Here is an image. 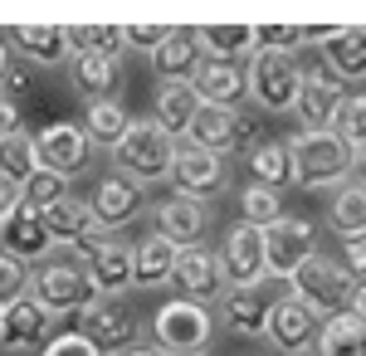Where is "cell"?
I'll list each match as a JSON object with an SVG mask.
<instances>
[{"label": "cell", "mask_w": 366, "mask_h": 356, "mask_svg": "<svg viewBox=\"0 0 366 356\" xmlns=\"http://www.w3.org/2000/svg\"><path fill=\"white\" fill-rule=\"evenodd\" d=\"M176 147H181V142L171 137L157 117H132L127 137L117 142L113 162H117V171H122L127 181H137V186H162V181H171Z\"/></svg>", "instance_id": "cell-1"}, {"label": "cell", "mask_w": 366, "mask_h": 356, "mask_svg": "<svg viewBox=\"0 0 366 356\" xmlns=\"http://www.w3.org/2000/svg\"><path fill=\"white\" fill-rule=\"evenodd\" d=\"M283 147H288V162H293V181L308 186V191H322V186L337 191L352 176V147L332 132H293Z\"/></svg>", "instance_id": "cell-2"}, {"label": "cell", "mask_w": 366, "mask_h": 356, "mask_svg": "<svg viewBox=\"0 0 366 356\" xmlns=\"http://www.w3.org/2000/svg\"><path fill=\"white\" fill-rule=\"evenodd\" d=\"M29 298L49 317H84L98 302V288L88 283V269L79 259H49L39 264V274H29Z\"/></svg>", "instance_id": "cell-3"}, {"label": "cell", "mask_w": 366, "mask_h": 356, "mask_svg": "<svg viewBox=\"0 0 366 356\" xmlns=\"http://www.w3.org/2000/svg\"><path fill=\"white\" fill-rule=\"evenodd\" d=\"M210 337H215V312L205 302L171 298L152 317V342L162 356H205Z\"/></svg>", "instance_id": "cell-4"}, {"label": "cell", "mask_w": 366, "mask_h": 356, "mask_svg": "<svg viewBox=\"0 0 366 356\" xmlns=\"http://www.w3.org/2000/svg\"><path fill=\"white\" fill-rule=\"evenodd\" d=\"M352 288H357V283L342 274V264H337V259H327V254H308L303 269L288 278V298H298L312 317H322V322L337 317V312H347Z\"/></svg>", "instance_id": "cell-5"}, {"label": "cell", "mask_w": 366, "mask_h": 356, "mask_svg": "<svg viewBox=\"0 0 366 356\" xmlns=\"http://www.w3.org/2000/svg\"><path fill=\"white\" fill-rule=\"evenodd\" d=\"M298 83H303V69H298V59H293V54H264V49H254V54H249L244 88H249V98L264 112H293Z\"/></svg>", "instance_id": "cell-6"}, {"label": "cell", "mask_w": 366, "mask_h": 356, "mask_svg": "<svg viewBox=\"0 0 366 356\" xmlns=\"http://www.w3.org/2000/svg\"><path fill=\"white\" fill-rule=\"evenodd\" d=\"M171 186H176L171 195H186V200L210 205V200H220L229 191V166H225V157L181 142L176 147V166H171Z\"/></svg>", "instance_id": "cell-7"}, {"label": "cell", "mask_w": 366, "mask_h": 356, "mask_svg": "<svg viewBox=\"0 0 366 356\" xmlns=\"http://www.w3.org/2000/svg\"><path fill=\"white\" fill-rule=\"evenodd\" d=\"M186 142L229 162L234 152H254V117L244 108H200Z\"/></svg>", "instance_id": "cell-8"}, {"label": "cell", "mask_w": 366, "mask_h": 356, "mask_svg": "<svg viewBox=\"0 0 366 356\" xmlns=\"http://www.w3.org/2000/svg\"><path fill=\"white\" fill-rule=\"evenodd\" d=\"M342 79L317 64V69H303V83H298V98H293V117H298V132H332V117L342 108Z\"/></svg>", "instance_id": "cell-9"}, {"label": "cell", "mask_w": 366, "mask_h": 356, "mask_svg": "<svg viewBox=\"0 0 366 356\" xmlns=\"http://www.w3.org/2000/svg\"><path fill=\"white\" fill-rule=\"evenodd\" d=\"M0 254H10V259H20V264H49L54 234H49L44 215H39L29 200H15L10 215L0 219Z\"/></svg>", "instance_id": "cell-10"}, {"label": "cell", "mask_w": 366, "mask_h": 356, "mask_svg": "<svg viewBox=\"0 0 366 356\" xmlns=\"http://www.w3.org/2000/svg\"><path fill=\"white\" fill-rule=\"evenodd\" d=\"M317 254L312 249V219H298V215H283L279 224L264 229V274L269 278H288L303 269V259Z\"/></svg>", "instance_id": "cell-11"}, {"label": "cell", "mask_w": 366, "mask_h": 356, "mask_svg": "<svg viewBox=\"0 0 366 356\" xmlns=\"http://www.w3.org/2000/svg\"><path fill=\"white\" fill-rule=\"evenodd\" d=\"M34 142H39V157H44V166H49V171H59L64 181H74V176H84V171H88L93 142H88V132L79 127V122L54 117V122H44V127L34 132Z\"/></svg>", "instance_id": "cell-12"}, {"label": "cell", "mask_w": 366, "mask_h": 356, "mask_svg": "<svg viewBox=\"0 0 366 356\" xmlns=\"http://www.w3.org/2000/svg\"><path fill=\"white\" fill-rule=\"evenodd\" d=\"M79 332H84V337H88V342H93L103 356H117V352H127V347L137 342L142 322H137V312H132L122 298H98V302L84 312Z\"/></svg>", "instance_id": "cell-13"}, {"label": "cell", "mask_w": 366, "mask_h": 356, "mask_svg": "<svg viewBox=\"0 0 366 356\" xmlns=\"http://www.w3.org/2000/svg\"><path fill=\"white\" fill-rule=\"evenodd\" d=\"M317 327H322V317H312L308 307L298 298H274V307H269V327H264V337H269V347L283 356H308L312 347H317Z\"/></svg>", "instance_id": "cell-14"}, {"label": "cell", "mask_w": 366, "mask_h": 356, "mask_svg": "<svg viewBox=\"0 0 366 356\" xmlns=\"http://www.w3.org/2000/svg\"><path fill=\"white\" fill-rule=\"evenodd\" d=\"M220 269H225L229 288H259L264 283V229L254 224H229L225 229V244H220Z\"/></svg>", "instance_id": "cell-15"}, {"label": "cell", "mask_w": 366, "mask_h": 356, "mask_svg": "<svg viewBox=\"0 0 366 356\" xmlns=\"http://www.w3.org/2000/svg\"><path fill=\"white\" fill-rule=\"evenodd\" d=\"M88 210H93V224L103 234H113V229H122L142 215V186L127 181L122 171H108V176H98V186L88 195Z\"/></svg>", "instance_id": "cell-16"}, {"label": "cell", "mask_w": 366, "mask_h": 356, "mask_svg": "<svg viewBox=\"0 0 366 356\" xmlns=\"http://www.w3.org/2000/svg\"><path fill=\"white\" fill-rule=\"evenodd\" d=\"M171 283L181 288V298L191 302H210L220 288H225V269H220V249L210 244H186L176 254V274Z\"/></svg>", "instance_id": "cell-17"}, {"label": "cell", "mask_w": 366, "mask_h": 356, "mask_svg": "<svg viewBox=\"0 0 366 356\" xmlns=\"http://www.w3.org/2000/svg\"><path fill=\"white\" fill-rule=\"evenodd\" d=\"M152 229L162 239H171L176 249L200 244V234L210 229V210L200 200H186V195H167V200L152 205Z\"/></svg>", "instance_id": "cell-18"}, {"label": "cell", "mask_w": 366, "mask_h": 356, "mask_svg": "<svg viewBox=\"0 0 366 356\" xmlns=\"http://www.w3.org/2000/svg\"><path fill=\"white\" fill-rule=\"evenodd\" d=\"M54 317L39 307L34 298H20L15 307L0 312V352H29V347H44L49 342Z\"/></svg>", "instance_id": "cell-19"}, {"label": "cell", "mask_w": 366, "mask_h": 356, "mask_svg": "<svg viewBox=\"0 0 366 356\" xmlns=\"http://www.w3.org/2000/svg\"><path fill=\"white\" fill-rule=\"evenodd\" d=\"M191 93L200 98V108H239V98L249 93L244 88V69L239 64H215V59H200Z\"/></svg>", "instance_id": "cell-20"}, {"label": "cell", "mask_w": 366, "mask_h": 356, "mask_svg": "<svg viewBox=\"0 0 366 356\" xmlns=\"http://www.w3.org/2000/svg\"><path fill=\"white\" fill-rule=\"evenodd\" d=\"M84 269H88V283L98 288V298H122L127 288H137L132 283V244H122L113 234H108V244L98 249Z\"/></svg>", "instance_id": "cell-21"}, {"label": "cell", "mask_w": 366, "mask_h": 356, "mask_svg": "<svg viewBox=\"0 0 366 356\" xmlns=\"http://www.w3.org/2000/svg\"><path fill=\"white\" fill-rule=\"evenodd\" d=\"M200 59L205 54H200V44H196V29H171V39L147 59V64H152V79L167 88V83H191L196 79Z\"/></svg>", "instance_id": "cell-22"}, {"label": "cell", "mask_w": 366, "mask_h": 356, "mask_svg": "<svg viewBox=\"0 0 366 356\" xmlns=\"http://www.w3.org/2000/svg\"><path fill=\"white\" fill-rule=\"evenodd\" d=\"M269 307H274V298H269L264 288H225V298H220V322H225L234 337H264Z\"/></svg>", "instance_id": "cell-23"}, {"label": "cell", "mask_w": 366, "mask_h": 356, "mask_svg": "<svg viewBox=\"0 0 366 356\" xmlns=\"http://www.w3.org/2000/svg\"><path fill=\"white\" fill-rule=\"evenodd\" d=\"M10 39H15L20 54H25L29 64H39V69H59V64H69V54H74L69 25H15Z\"/></svg>", "instance_id": "cell-24"}, {"label": "cell", "mask_w": 366, "mask_h": 356, "mask_svg": "<svg viewBox=\"0 0 366 356\" xmlns=\"http://www.w3.org/2000/svg\"><path fill=\"white\" fill-rule=\"evenodd\" d=\"M176 254H181V249L152 229L147 239L132 244V283H137V288H167L171 274H176Z\"/></svg>", "instance_id": "cell-25"}, {"label": "cell", "mask_w": 366, "mask_h": 356, "mask_svg": "<svg viewBox=\"0 0 366 356\" xmlns=\"http://www.w3.org/2000/svg\"><path fill=\"white\" fill-rule=\"evenodd\" d=\"M88 132L93 147H103V152H117V142L127 137V127H132V112L122 108V98H93L84 108V122H79Z\"/></svg>", "instance_id": "cell-26"}, {"label": "cell", "mask_w": 366, "mask_h": 356, "mask_svg": "<svg viewBox=\"0 0 366 356\" xmlns=\"http://www.w3.org/2000/svg\"><path fill=\"white\" fill-rule=\"evenodd\" d=\"M322 59L342 83H362L366 79V25H342L322 44Z\"/></svg>", "instance_id": "cell-27"}, {"label": "cell", "mask_w": 366, "mask_h": 356, "mask_svg": "<svg viewBox=\"0 0 366 356\" xmlns=\"http://www.w3.org/2000/svg\"><path fill=\"white\" fill-rule=\"evenodd\" d=\"M74 93L79 98H113L117 79H122V64H117L113 54H74Z\"/></svg>", "instance_id": "cell-28"}, {"label": "cell", "mask_w": 366, "mask_h": 356, "mask_svg": "<svg viewBox=\"0 0 366 356\" xmlns=\"http://www.w3.org/2000/svg\"><path fill=\"white\" fill-rule=\"evenodd\" d=\"M196 44L205 59L215 64H234V59H249L254 54V25H200L196 29Z\"/></svg>", "instance_id": "cell-29"}, {"label": "cell", "mask_w": 366, "mask_h": 356, "mask_svg": "<svg viewBox=\"0 0 366 356\" xmlns=\"http://www.w3.org/2000/svg\"><path fill=\"white\" fill-rule=\"evenodd\" d=\"M200 112V98L191 93V83H167L162 93H157V108H152V117L167 127L176 142H186V132H191V122H196Z\"/></svg>", "instance_id": "cell-30"}, {"label": "cell", "mask_w": 366, "mask_h": 356, "mask_svg": "<svg viewBox=\"0 0 366 356\" xmlns=\"http://www.w3.org/2000/svg\"><path fill=\"white\" fill-rule=\"evenodd\" d=\"M39 215H44V224H49L54 244H79L84 234L98 229V224H93V210H88V200H79V195H64V200H54V205L39 210Z\"/></svg>", "instance_id": "cell-31"}, {"label": "cell", "mask_w": 366, "mask_h": 356, "mask_svg": "<svg viewBox=\"0 0 366 356\" xmlns=\"http://www.w3.org/2000/svg\"><path fill=\"white\" fill-rule=\"evenodd\" d=\"M39 166H44V157H39V142H34V132H25V127H20L15 137L0 142V176H5L15 191L25 186Z\"/></svg>", "instance_id": "cell-32"}, {"label": "cell", "mask_w": 366, "mask_h": 356, "mask_svg": "<svg viewBox=\"0 0 366 356\" xmlns=\"http://www.w3.org/2000/svg\"><path fill=\"white\" fill-rule=\"evenodd\" d=\"M249 171H254V186H269V191H288V186H298V181H293V162H288V147H283V142H254Z\"/></svg>", "instance_id": "cell-33"}, {"label": "cell", "mask_w": 366, "mask_h": 356, "mask_svg": "<svg viewBox=\"0 0 366 356\" xmlns=\"http://www.w3.org/2000/svg\"><path fill=\"white\" fill-rule=\"evenodd\" d=\"M327 224L337 229L342 239L347 234H366V186L357 181H342L332 200H327Z\"/></svg>", "instance_id": "cell-34"}, {"label": "cell", "mask_w": 366, "mask_h": 356, "mask_svg": "<svg viewBox=\"0 0 366 356\" xmlns=\"http://www.w3.org/2000/svg\"><path fill=\"white\" fill-rule=\"evenodd\" d=\"M317 356H366V327L352 312H337L317 327Z\"/></svg>", "instance_id": "cell-35"}, {"label": "cell", "mask_w": 366, "mask_h": 356, "mask_svg": "<svg viewBox=\"0 0 366 356\" xmlns=\"http://www.w3.org/2000/svg\"><path fill=\"white\" fill-rule=\"evenodd\" d=\"M239 215H244V224H254V229H269V224H279L288 210H283V195L269 191V186H244L239 191Z\"/></svg>", "instance_id": "cell-36"}, {"label": "cell", "mask_w": 366, "mask_h": 356, "mask_svg": "<svg viewBox=\"0 0 366 356\" xmlns=\"http://www.w3.org/2000/svg\"><path fill=\"white\" fill-rule=\"evenodd\" d=\"M74 54H122V25H69Z\"/></svg>", "instance_id": "cell-37"}, {"label": "cell", "mask_w": 366, "mask_h": 356, "mask_svg": "<svg viewBox=\"0 0 366 356\" xmlns=\"http://www.w3.org/2000/svg\"><path fill=\"white\" fill-rule=\"evenodd\" d=\"M332 137H342L352 152H357V147H366V93L342 98L337 117H332Z\"/></svg>", "instance_id": "cell-38"}, {"label": "cell", "mask_w": 366, "mask_h": 356, "mask_svg": "<svg viewBox=\"0 0 366 356\" xmlns=\"http://www.w3.org/2000/svg\"><path fill=\"white\" fill-rule=\"evenodd\" d=\"M64 195H69V181H64L59 171H49V166H39L25 186H20V200H29L34 210H49V205L64 200Z\"/></svg>", "instance_id": "cell-39"}, {"label": "cell", "mask_w": 366, "mask_h": 356, "mask_svg": "<svg viewBox=\"0 0 366 356\" xmlns=\"http://www.w3.org/2000/svg\"><path fill=\"white\" fill-rule=\"evenodd\" d=\"M254 49L293 54V49H303V25H254Z\"/></svg>", "instance_id": "cell-40"}, {"label": "cell", "mask_w": 366, "mask_h": 356, "mask_svg": "<svg viewBox=\"0 0 366 356\" xmlns=\"http://www.w3.org/2000/svg\"><path fill=\"white\" fill-rule=\"evenodd\" d=\"M20 298H29V264L0 254V307H15Z\"/></svg>", "instance_id": "cell-41"}, {"label": "cell", "mask_w": 366, "mask_h": 356, "mask_svg": "<svg viewBox=\"0 0 366 356\" xmlns=\"http://www.w3.org/2000/svg\"><path fill=\"white\" fill-rule=\"evenodd\" d=\"M171 29L176 25H122V44H132V49H142V54L152 59L171 39Z\"/></svg>", "instance_id": "cell-42"}, {"label": "cell", "mask_w": 366, "mask_h": 356, "mask_svg": "<svg viewBox=\"0 0 366 356\" xmlns=\"http://www.w3.org/2000/svg\"><path fill=\"white\" fill-rule=\"evenodd\" d=\"M39 356H103V352L88 342L84 332H59V337H49V342L39 347Z\"/></svg>", "instance_id": "cell-43"}, {"label": "cell", "mask_w": 366, "mask_h": 356, "mask_svg": "<svg viewBox=\"0 0 366 356\" xmlns=\"http://www.w3.org/2000/svg\"><path fill=\"white\" fill-rule=\"evenodd\" d=\"M342 274L352 283H366V234H347L342 239Z\"/></svg>", "instance_id": "cell-44"}, {"label": "cell", "mask_w": 366, "mask_h": 356, "mask_svg": "<svg viewBox=\"0 0 366 356\" xmlns=\"http://www.w3.org/2000/svg\"><path fill=\"white\" fill-rule=\"evenodd\" d=\"M0 93H5L10 103H15V98H29V69H25V64H10V69H5Z\"/></svg>", "instance_id": "cell-45"}, {"label": "cell", "mask_w": 366, "mask_h": 356, "mask_svg": "<svg viewBox=\"0 0 366 356\" xmlns=\"http://www.w3.org/2000/svg\"><path fill=\"white\" fill-rule=\"evenodd\" d=\"M15 132H20V103H10V98L0 93V142L15 137Z\"/></svg>", "instance_id": "cell-46"}, {"label": "cell", "mask_w": 366, "mask_h": 356, "mask_svg": "<svg viewBox=\"0 0 366 356\" xmlns=\"http://www.w3.org/2000/svg\"><path fill=\"white\" fill-rule=\"evenodd\" d=\"M347 312H352V317H357V322L366 327V283H357V288H352V298H347Z\"/></svg>", "instance_id": "cell-47"}, {"label": "cell", "mask_w": 366, "mask_h": 356, "mask_svg": "<svg viewBox=\"0 0 366 356\" xmlns=\"http://www.w3.org/2000/svg\"><path fill=\"white\" fill-rule=\"evenodd\" d=\"M15 200H20V191H15V186H10V181L0 176V219L10 215V205H15Z\"/></svg>", "instance_id": "cell-48"}, {"label": "cell", "mask_w": 366, "mask_h": 356, "mask_svg": "<svg viewBox=\"0 0 366 356\" xmlns=\"http://www.w3.org/2000/svg\"><path fill=\"white\" fill-rule=\"evenodd\" d=\"M352 176H357V186H366V147L352 152Z\"/></svg>", "instance_id": "cell-49"}, {"label": "cell", "mask_w": 366, "mask_h": 356, "mask_svg": "<svg viewBox=\"0 0 366 356\" xmlns=\"http://www.w3.org/2000/svg\"><path fill=\"white\" fill-rule=\"evenodd\" d=\"M117 356H162L157 347H127V352H117Z\"/></svg>", "instance_id": "cell-50"}, {"label": "cell", "mask_w": 366, "mask_h": 356, "mask_svg": "<svg viewBox=\"0 0 366 356\" xmlns=\"http://www.w3.org/2000/svg\"><path fill=\"white\" fill-rule=\"evenodd\" d=\"M5 69H10V49H5V34H0V79H5Z\"/></svg>", "instance_id": "cell-51"}, {"label": "cell", "mask_w": 366, "mask_h": 356, "mask_svg": "<svg viewBox=\"0 0 366 356\" xmlns=\"http://www.w3.org/2000/svg\"><path fill=\"white\" fill-rule=\"evenodd\" d=\"M0 312H5V307H0Z\"/></svg>", "instance_id": "cell-52"}]
</instances>
